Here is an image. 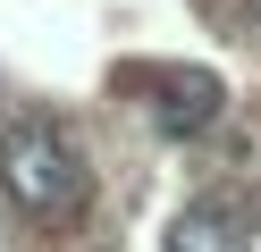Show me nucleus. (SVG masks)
Instances as JSON below:
<instances>
[{"mask_svg": "<svg viewBox=\"0 0 261 252\" xmlns=\"http://www.w3.org/2000/svg\"><path fill=\"white\" fill-rule=\"evenodd\" d=\"M169 252H244V235L227 227L219 210H202V202H194V210L169 227Z\"/></svg>", "mask_w": 261, "mask_h": 252, "instance_id": "3", "label": "nucleus"}, {"mask_svg": "<svg viewBox=\"0 0 261 252\" xmlns=\"http://www.w3.org/2000/svg\"><path fill=\"white\" fill-rule=\"evenodd\" d=\"M0 193L17 202L25 218H76L85 210V193H93V177H85V160H76V143L59 126H9L0 134Z\"/></svg>", "mask_w": 261, "mask_h": 252, "instance_id": "1", "label": "nucleus"}, {"mask_svg": "<svg viewBox=\"0 0 261 252\" xmlns=\"http://www.w3.org/2000/svg\"><path fill=\"white\" fill-rule=\"evenodd\" d=\"M219 76L211 67H169V76L152 84V118H160V134H202L211 118H219Z\"/></svg>", "mask_w": 261, "mask_h": 252, "instance_id": "2", "label": "nucleus"}]
</instances>
